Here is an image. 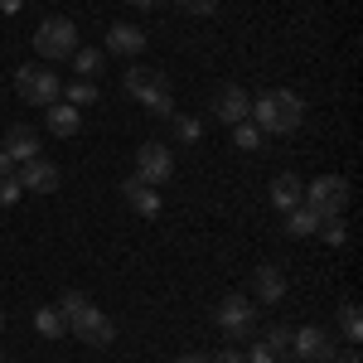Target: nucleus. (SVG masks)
Instances as JSON below:
<instances>
[{
  "label": "nucleus",
  "mask_w": 363,
  "mask_h": 363,
  "mask_svg": "<svg viewBox=\"0 0 363 363\" xmlns=\"http://www.w3.org/2000/svg\"><path fill=\"white\" fill-rule=\"evenodd\" d=\"M301 121H306V102H301L296 92H286V87L252 97V126H257L262 136H291Z\"/></svg>",
  "instance_id": "f257e3e1"
},
{
  "label": "nucleus",
  "mask_w": 363,
  "mask_h": 363,
  "mask_svg": "<svg viewBox=\"0 0 363 363\" xmlns=\"http://www.w3.org/2000/svg\"><path fill=\"white\" fill-rule=\"evenodd\" d=\"M78 49H83V44H78V25H73L68 15H49L44 25L34 29V54L49 58V63H68Z\"/></svg>",
  "instance_id": "f03ea898"
},
{
  "label": "nucleus",
  "mask_w": 363,
  "mask_h": 363,
  "mask_svg": "<svg viewBox=\"0 0 363 363\" xmlns=\"http://www.w3.org/2000/svg\"><path fill=\"white\" fill-rule=\"evenodd\" d=\"M15 92L25 97V107H54L63 97V78L54 68H39V63H25L15 68Z\"/></svg>",
  "instance_id": "7ed1b4c3"
},
{
  "label": "nucleus",
  "mask_w": 363,
  "mask_h": 363,
  "mask_svg": "<svg viewBox=\"0 0 363 363\" xmlns=\"http://www.w3.org/2000/svg\"><path fill=\"white\" fill-rule=\"evenodd\" d=\"M306 203L315 218H339L344 208H349V184L339 179V174H320V179H310L306 184Z\"/></svg>",
  "instance_id": "20e7f679"
},
{
  "label": "nucleus",
  "mask_w": 363,
  "mask_h": 363,
  "mask_svg": "<svg viewBox=\"0 0 363 363\" xmlns=\"http://www.w3.org/2000/svg\"><path fill=\"white\" fill-rule=\"evenodd\" d=\"M213 320H218V330L228 339H252L257 335V301H247V296H223L218 310H213Z\"/></svg>",
  "instance_id": "39448f33"
},
{
  "label": "nucleus",
  "mask_w": 363,
  "mask_h": 363,
  "mask_svg": "<svg viewBox=\"0 0 363 363\" xmlns=\"http://www.w3.org/2000/svg\"><path fill=\"white\" fill-rule=\"evenodd\" d=\"M169 174H174V155H169L165 140H140L136 145V179L140 184H150V189H160L169 184Z\"/></svg>",
  "instance_id": "423d86ee"
},
{
  "label": "nucleus",
  "mask_w": 363,
  "mask_h": 363,
  "mask_svg": "<svg viewBox=\"0 0 363 363\" xmlns=\"http://www.w3.org/2000/svg\"><path fill=\"white\" fill-rule=\"evenodd\" d=\"M68 335H78L83 344H92V349H107L116 339V325H112V315H102L97 306H83V310L68 315Z\"/></svg>",
  "instance_id": "0eeeda50"
},
{
  "label": "nucleus",
  "mask_w": 363,
  "mask_h": 363,
  "mask_svg": "<svg viewBox=\"0 0 363 363\" xmlns=\"http://www.w3.org/2000/svg\"><path fill=\"white\" fill-rule=\"evenodd\" d=\"M291 359L301 363H335V335H325L320 325L291 330Z\"/></svg>",
  "instance_id": "6e6552de"
},
{
  "label": "nucleus",
  "mask_w": 363,
  "mask_h": 363,
  "mask_svg": "<svg viewBox=\"0 0 363 363\" xmlns=\"http://www.w3.org/2000/svg\"><path fill=\"white\" fill-rule=\"evenodd\" d=\"M213 116H218L223 126L252 121V97H247V87H238V83L218 87V92H213Z\"/></svg>",
  "instance_id": "1a4fd4ad"
},
{
  "label": "nucleus",
  "mask_w": 363,
  "mask_h": 363,
  "mask_svg": "<svg viewBox=\"0 0 363 363\" xmlns=\"http://www.w3.org/2000/svg\"><path fill=\"white\" fill-rule=\"evenodd\" d=\"M15 179L25 184L29 194H54L58 184H63V174H58L54 160H44V155H34V160H25V165L15 169Z\"/></svg>",
  "instance_id": "9d476101"
},
{
  "label": "nucleus",
  "mask_w": 363,
  "mask_h": 363,
  "mask_svg": "<svg viewBox=\"0 0 363 363\" xmlns=\"http://www.w3.org/2000/svg\"><path fill=\"white\" fill-rule=\"evenodd\" d=\"M136 102L150 116H174V97H169V78L165 73H145V83L136 87Z\"/></svg>",
  "instance_id": "9b49d317"
},
{
  "label": "nucleus",
  "mask_w": 363,
  "mask_h": 363,
  "mask_svg": "<svg viewBox=\"0 0 363 363\" xmlns=\"http://www.w3.org/2000/svg\"><path fill=\"white\" fill-rule=\"evenodd\" d=\"M107 54H112V58H140V54H145V29L116 20V25L107 29Z\"/></svg>",
  "instance_id": "f8f14e48"
},
{
  "label": "nucleus",
  "mask_w": 363,
  "mask_h": 363,
  "mask_svg": "<svg viewBox=\"0 0 363 363\" xmlns=\"http://www.w3.org/2000/svg\"><path fill=\"white\" fill-rule=\"evenodd\" d=\"M252 296H257V306H277V301H286V272L272 267V262H262V267L252 272Z\"/></svg>",
  "instance_id": "ddd939ff"
},
{
  "label": "nucleus",
  "mask_w": 363,
  "mask_h": 363,
  "mask_svg": "<svg viewBox=\"0 0 363 363\" xmlns=\"http://www.w3.org/2000/svg\"><path fill=\"white\" fill-rule=\"evenodd\" d=\"M0 150L15 160V165H25L39 155V131H29V126H10L5 136H0Z\"/></svg>",
  "instance_id": "4468645a"
},
{
  "label": "nucleus",
  "mask_w": 363,
  "mask_h": 363,
  "mask_svg": "<svg viewBox=\"0 0 363 363\" xmlns=\"http://www.w3.org/2000/svg\"><path fill=\"white\" fill-rule=\"evenodd\" d=\"M121 194H126V203L136 208L140 218H155V213H160V194H155L150 184H140L136 174H131V179H121Z\"/></svg>",
  "instance_id": "2eb2a0df"
},
{
  "label": "nucleus",
  "mask_w": 363,
  "mask_h": 363,
  "mask_svg": "<svg viewBox=\"0 0 363 363\" xmlns=\"http://www.w3.org/2000/svg\"><path fill=\"white\" fill-rule=\"evenodd\" d=\"M301 199H306V184H301L296 174H277V179H272V203H277L281 213L301 208Z\"/></svg>",
  "instance_id": "dca6fc26"
},
{
  "label": "nucleus",
  "mask_w": 363,
  "mask_h": 363,
  "mask_svg": "<svg viewBox=\"0 0 363 363\" xmlns=\"http://www.w3.org/2000/svg\"><path fill=\"white\" fill-rule=\"evenodd\" d=\"M44 116H49V131H54V136H78V126H83V112L68 107L63 97H58L54 107H44Z\"/></svg>",
  "instance_id": "f3484780"
},
{
  "label": "nucleus",
  "mask_w": 363,
  "mask_h": 363,
  "mask_svg": "<svg viewBox=\"0 0 363 363\" xmlns=\"http://www.w3.org/2000/svg\"><path fill=\"white\" fill-rule=\"evenodd\" d=\"M34 330H39V339H63L68 335V315L58 306H44L39 315H34Z\"/></svg>",
  "instance_id": "a211bd4d"
},
{
  "label": "nucleus",
  "mask_w": 363,
  "mask_h": 363,
  "mask_svg": "<svg viewBox=\"0 0 363 363\" xmlns=\"http://www.w3.org/2000/svg\"><path fill=\"white\" fill-rule=\"evenodd\" d=\"M320 223H325V218H315L306 203L286 213V233H291V238H315V233H320Z\"/></svg>",
  "instance_id": "6ab92c4d"
},
{
  "label": "nucleus",
  "mask_w": 363,
  "mask_h": 363,
  "mask_svg": "<svg viewBox=\"0 0 363 363\" xmlns=\"http://www.w3.org/2000/svg\"><path fill=\"white\" fill-rule=\"evenodd\" d=\"M97 97H102V92H97V83H92V78H78V83L63 87V102H68V107H92Z\"/></svg>",
  "instance_id": "aec40b11"
},
{
  "label": "nucleus",
  "mask_w": 363,
  "mask_h": 363,
  "mask_svg": "<svg viewBox=\"0 0 363 363\" xmlns=\"http://www.w3.org/2000/svg\"><path fill=\"white\" fill-rule=\"evenodd\" d=\"M339 335L349 339V344H359V339H363V315H359L354 301H344V306H339Z\"/></svg>",
  "instance_id": "412c9836"
},
{
  "label": "nucleus",
  "mask_w": 363,
  "mask_h": 363,
  "mask_svg": "<svg viewBox=\"0 0 363 363\" xmlns=\"http://www.w3.org/2000/svg\"><path fill=\"white\" fill-rule=\"evenodd\" d=\"M68 63H73L78 78H97V73H102V49H78Z\"/></svg>",
  "instance_id": "4be33fe9"
},
{
  "label": "nucleus",
  "mask_w": 363,
  "mask_h": 363,
  "mask_svg": "<svg viewBox=\"0 0 363 363\" xmlns=\"http://www.w3.org/2000/svg\"><path fill=\"white\" fill-rule=\"evenodd\" d=\"M233 145H238V150H262V145H267V136H262L252 121H238V126H233Z\"/></svg>",
  "instance_id": "5701e85b"
},
{
  "label": "nucleus",
  "mask_w": 363,
  "mask_h": 363,
  "mask_svg": "<svg viewBox=\"0 0 363 363\" xmlns=\"http://www.w3.org/2000/svg\"><path fill=\"white\" fill-rule=\"evenodd\" d=\"M262 344L277 349V354H291V330H286V325H272V330L262 335Z\"/></svg>",
  "instance_id": "b1692460"
},
{
  "label": "nucleus",
  "mask_w": 363,
  "mask_h": 363,
  "mask_svg": "<svg viewBox=\"0 0 363 363\" xmlns=\"http://www.w3.org/2000/svg\"><path fill=\"white\" fill-rule=\"evenodd\" d=\"M247 363H291V354H277V349H267L262 339L247 349Z\"/></svg>",
  "instance_id": "393cba45"
},
{
  "label": "nucleus",
  "mask_w": 363,
  "mask_h": 363,
  "mask_svg": "<svg viewBox=\"0 0 363 363\" xmlns=\"http://www.w3.org/2000/svg\"><path fill=\"white\" fill-rule=\"evenodd\" d=\"M199 131H203V126H199L194 116H174V136L184 140V145H194V140H199Z\"/></svg>",
  "instance_id": "a878e982"
},
{
  "label": "nucleus",
  "mask_w": 363,
  "mask_h": 363,
  "mask_svg": "<svg viewBox=\"0 0 363 363\" xmlns=\"http://www.w3.org/2000/svg\"><path fill=\"white\" fill-rule=\"evenodd\" d=\"M320 238H325L330 247H344V238H349V233H344V223H339V218H325V223H320Z\"/></svg>",
  "instance_id": "bb28decb"
},
{
  "label": "nucleus",
  "mask_w": 363,
  "mask_h": 363,
  "mask_svg": "<svg viewBox=\"0 0 363 363\" xmlns=\"http://www.w3.org/2000/svg\"><path fill=\"white\" fill-rule=\"evenodd\" d=\"M20 194H25V184H20L15 174H10V179H0V208H10V203H15Z\"/></svg>",
  "instance_id": "cd10ccee"
},
{
  "label": "nucleus",
  "mask_w": 363,
  "mask_h": 363,
  "mask_svg": "<svg viewBox=\"0 0 363 363\" xmlns=\"http://www.w3.org/2000/svg\"><path fill=\"white\" fill-rule=\"evenodd\" d=\"M83 306H87L83 291H63V301H58V310H63V315H73V310H83Z\"/></svg>",
  "instance_id": "c85d7f7f"
},
{
  "label": "nucleus",
  "mask_w": 363,
  "mask_h": 363,
  "mask_svg": "<svg viewBox=\"0 0 363 363\" xmlns=\"http://www.w3.org/2000/svg\"><path fill=\"white\" fill-rule=\"evenodd\" d=\"M179 5H184L189 15H213V10H218V0H179Z\"/></svg>",
  "instance_id": "c756f323"
},
{
  "label": "nucleus",
  "mask_w": 363,
  "mask_h": 363,
  "mask_svg": "<svg viewBox=\"0 0 363 363\" xmlns=\"http://www.w3.org/2000/svg\"><path fill=\"white\" fill-rule=\"evenodd\" d=\"M145 73H150V68H126V92H131V97H136V87L145 83Z\"/></svg>",
  "instance_id": "7c9ffc66"
},
{
  "label": "nucleus",
  "mask_w": 363,
  "mask_h": 363,
  "mask_svg": "<svg viewBox=\"0 0 363 363\" xmlns=\"http://www.w3.org/2000/svg\"><path fill=\"white\" fill-rule=\"evenodd\" d=\"M208 363H247V359H242L238 349H218V354H213V359H208Z\"/></svg>",
  "instance_id": "2f4dec72"
},
{
  "label": "nucleus",
  "mask_w": 363,
  "mask_h": 363,
  "mask_svg": "<svg viewBox=\"0 0 363 363\" xmlns=\"http://www.w3.org/2000/svg\"><path fill=\"white\" fill-rule=\"evenodd\" d=\"M15 169H20V165H15V160H10V155H5V150H0V179H10V174H15Z\"/></svg>",
  "instance_id": "473e14b6"
},
{
  "label": "nucleus",
  "mask_w": 363,
  "mask_h": 363,
  "mask_svg": "<svg viewBox=\"0 0 363 363\" xmlns=\"http://www.w3.org/2000/svg\"><path fill=\"white\" fill-rule=\"evenodd\" d=\"M174 363H208V354H184V359H174Z\"/></svg>",
  "instance_id": "72a5a7b5"
},
{
  "label": "nucleus",
  "mask_w": 363,
  "mask_h": 363,
  "mask_svg": "<svg viewBox=\"0 0 363 363\" xmlns=\"http://www.w3.org/2000/svg\"><path fill=\"white\" fill-rule=\"evenodd\" d=\"M131 5H140V10H155V5H165V0H131Z\"/></svg>",
  "instance_id": "f704fd0d"
},
{
  "label": "nucleus",
  "mask_w": 363,
  "mask_h": 363,
  "mask_svg": "<svg viewBox=\"0 0 363 363\" xmlns=\"http://www.w3.org/2000/svg\"><path fill=\"white\" fill-rule=\"evenodd\" d=\"M0 10H10V15H15V10H20V0H0Z\"/></svg>",
  "instance_id": "c9c22d12"
},
{
  "label": "nucleus",
  "mask_w": 363,
  "mask_h": 363,
  "mask_svg": "<svg viewBox=\"0 0 363 363\" xmlns=\"http://www.w3.org/2000/svg\"><path fill=\"white\" fill-rule=\"evenodd\" d=\"M344 363H359V349H349V354H344Z\"/></svg>",
  "instance_id": "e433bc0d"
},
{
  "label": "nucleus",
  "mask_w": 363,
  "mask_h": 363,
  "mask_svg": "<svg viewBox=\"0 0 363 363\" xmlns=\"http://www.w3.org/2000/svg\"><path fill=\"white\" fill-rule=\"evenodd\" d=\"M0 330H5V310H0Z\"/></svg>",
  "instance_id": "4c0bfd02"
},
{
  "label": "nucleus",
  "mask_w": 363,
  "mask_h": 363,
  "mask_svg": "<svg viewBox=\"0 0 363 363\" xmlns=\"http://www.w3.org/2000/svg\"><path fill=\"white\" fill-rule=\"evenodd\" d=\"M0 363H5V359H0Z\"/></svg>",
  "instance_id": "58836bf2"
}]
</instances>
